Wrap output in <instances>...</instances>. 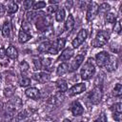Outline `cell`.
Instances as JSON below:
<instances>
[{"instance_id": "cell-34", "label": "cell", "mask_w": 122, "mask_h": 122, "mask_svg": "<svg viewBox=\"0 0 122 122\" xmlns=\"http://www.w3.org/2000/svg\"><path fill=\"white\" fill-rule=\"evenodd\" d=\"M45 7H46V2H44V1H39V2L33 3V5H32L33 10H40L42 8H45Z\"/></svg>"}, {"instance_id": "cell-43", "label": "cell", "mask_w": 122, "mask_h": 122, "mask_svg": "<svg viewBox=\"0 0 122 122\" xmlns=\"http://www.w3.org/2000/svg\"><path fill=\"white\" fill-rule=\"evenodd\" d=\"M5 56H7L6 55V51H5L4 48H1L0 49V59H3Z\"/></svg>"}, {"instance_id": "cell-26", "label": "cell", "mask_w": 122, "mask_h": 122, "mask_svg": "<svg viewBox=\"0 0 122 122\" xmlns=\"http://www.w3.org/2000/svg\"><path fill=\"white\" fill-rule=\"evenodd\" d=\"M65 10L64 9H59L57 11H56V15H55V19L56 21L58 22H62L65 18Z\"/></svg>"}, {"instance_id": "cell-31", "label": "cell", "mask_w": 122, "mask_h": 122, "mask_svg": "<svg viewBox=\"0 0 122 122\" xmlns=\"http://www.w3.org/2000/svg\"><path fill=\"white\" fill-rule=\"evenodd\" d=\"M105 19L108 23H115L116 21V17L113 13L112 12H109V13H106V16H105Z\"/></svg>"}, {"instance_id": "cell-47", "label": "cell", "mask_w": 122, "mask_h": 122, "mask_svg": "<svg viewBox=\"0 0 122 122\" xmlns=\"http://www.w3.org/2000/svg\"><path fill=\"white\" fill-rule=\"evenodd\" d=\"M57 3H58V1H52V0L50 1V4H57Z\"/></svg>"}, {"instance_id": "cell-20", "label": "cell", "mask_w": 122, "mask_h": 122, "mask_svg": "<svg viewBox=\"0 0 122 122\" xmlns=\"http://www.w3.org/2000/svg\"><path fill=\"white\" fill-rule=\"evenodd\" d=\"M68 71H69V65H68L67 63H61V64L57 67V69H56V73H57V75H59V76L65 74V73L68 72Z\"/></svg>"}, {"instance_id": "cell-29", "label": "cell", "mask_w": 122, "mask_h": 122, "mask_svg": "<svg viewBox=\"0 0 122 122\" xmlns=\"http://www.w3.org/2000/svg\"><path fill=\"white\" fill-rule=\"evenodd\" d=\"M111 6L108 3H102L99 7H98V11L102 12V13H107V11L110 10Z\"/></svg>"}, {"instance_id": "cell-33", "label": "cell", "mask_w": 122, "mask_h": 122, "mask_svg": "<svg viewBox=\"0 0 122 122\" xmlns=\"http://www.w3.org/2000/svg\"><path fill=\"white\" fill-rule=\"evenodd\" d=\"M111 110H112L113 112H122V104H121L120 102L115 103V104H113V105L112 106Z\"/></svg>"}, {"instance_id": "cell-44", "label": "cell", "mask_w": 122, "mask_h": 122, "mask_svg": "<svg viewBox=\"0 0 122 122\" xmlns=\"http://www.w3.org/2000/svg\"><path fill=\"white\" fill-rule=\"evenodd\" d=\"M5 13V7L2 3H0V16H2Z\"/></svg>"}, {"instance_id": "cell-48", "label": "cell", "mask_w": 122, "mask_h": 122, "mask_svg": "<svg viewBox=\"0 0 122 122\" xmlns=\"http://www.w3.org/2000/svg\"><path fill=\"white\" fill-rule=\"evenodd\" d=\"M63 122H71V121L70 119H64V120H63Z\"/></svg>"}, {"instance_id": "cell-41", "label": "cell", "mask_w": 122, "mask_h": 122, "mask_svg": "<svg viewBox=\"0 0 122 122\" xmlns=\"http://www.w3.org/2000/svg\"><path fill=\"white\" fill-rule=\"evenodd\" d=\"M113 30H114L115 32H117L118 34L121 32V24H120V22H119V21H117V22H115V23H114Z\"/></svg>"}, {"instance_id": "cell-16", "label": "cell", "mask_w": 122, "mask_h": 122, "mask_svg": "<svg viewBox=\"0 0 122 122\" xmlns=\"http://www.w3.org/2000/svg\"><path fill=\"white\" fill-rule=\"evenodd\" d=\"M29 112L27 110H23L21 112H19L17 114H15L14 116V119H13V122H23L25 119L28 118L29 116Z\"/></svg>"}, {"instance_id": "cell-2", "label": "cell", "mask_w": 122, "mask_h": 122, "mask_svg": "<svg viewBox=\"0 0 122 122\" xmlns=\"http://www.w3.org/2000/svg\"><path fill=\"white\" fill-rule=\"evenodd\" d=\"M94 72H95V67L92 63V59L89 58L81 70V78L83 80H89L93 76Z\"/></svg>"}, {"instance_id": "cell-1", "label": "cell", "mask_w": 122, "mask_h": 122, "mask_svg": "<svg viewBox=\"0 0 122 122\" xmlns=\"http://www.w3.org/2000/svg\"><path fill=\"white\" fill-rule=\"evenodd\" d=\"M22 108V100L18 96H12L6 105L5 115H9L10 118L13 117V115Z\"/></svg>"}, {"instance_id": "cell-50", "label": "cell", "mask_w": 122, "mask_h": 122, "mask_svg": "<svg viewBox=\"0 0 122 122\" xmlns=\"http://www.w3.org/2000/svg\"><path fill=\"white\" fill-rule=\"evenodd\" d=\"M1 110H2V108H1V107H0V112H1Z\"/></svg>"}, {"instance_id": "cell-39", "label": "cell", "mask_w": 122, "mask_h": 122, "mask_svg": "<svg viewBox=\"0 0 122 122\" xmlns=\"http://www.w3.org/2000/svg\"><path fill=\"white\" fill-rule=\"evenodd\" d=\"M94 122H107V116H106V114H105L104 112H102V113L94 120Z\"/></svg>"}, {"instance_id": "cell-23", "label": "cell", "mask_w": 122, "mask_h": 122, "mask_svg": "<svg viewBox=\"0 0 122 122\" xmlns=\"http://www.w3.org/2000/svg\"><path fill=\"white\" fill-rule=\"evenodd\" d=\"M7 10H8L9 13H15V12L18 10V5H17L14 1H10V2H9V4H8Z\"/></svg>"}, {"instance_id": "cell-25", "label": "cell", "mask_w": 122, "mask_h": 122, "mask_svg": "<svg viewBox=\"0 0 122 122\" xmlns=\"http://www.w3.org/2000/svg\"><path fill=\"white\" fill-rule=\"evenodd\" d=\"M51 43H50L49 41H46V42H43L40 44V46L38 47V51H41V52H47L51 47Z\"/></svg>"}, {"instance_id": "cell-24", "label": "cell", "mask_w": 122, "mask_h": 122, "mask_svg": "<svg viewBox=\"0 0 122 122\" xmlns=\"http://www.w3.org/2000/svg\"><path fill=\"white\" fill-rule=\"evenodd\" d=\"M14 92H15V88L13 86H10V85L7 88H5V90H4V95L6 97H11V96H13Z\"/></svg>"}, {"instance_id": "cell-27", "label": "cell", "mask_w": 122, "mask_h": 122, "mask_svg": "<svg viewBox=\"0 0 122 122\" xmlns=\"http://www.w3.org/2000/svg\"><path fill=\"white\" fill-rule=\"evenodd\" d=\"M112 93L114 96H120L122 94V86L120 83H117L114 88H113V91H112Z\"/></svg>"}, {"instance_id": "cell-38", "label": "cell", "mask_w": 122, "mask_h": 122, "mask_svg": "<svg viewBox=\"0 0 122 122\" xmlns=\"http://www.w3.org/2000/svg\"><path fill=\"white\" fill-rule=\"evenodd\" d=\"M32 5H33V2L31 0H27V1H24L23 2V6H24V9L25 10H30L32 8Z\"/></svg>"}, {"instance_id": "cell-15", "label": "cell", "mask_w": 122, "mask_h": 122, "mask_svg": "<svg viewBox=\"0 0 122 122\" xmlns=\"http://www.w3.org/2000/svg\"><path fill=\"white\" fill-rule=\"evenodd\" d=\"M25 93H26V95H27L28 97H30V98H31V99H37V98H39V96H40V92H39V90H38L37 88H34V87H31V88L27 89L26 92H25Z\"/></svg>"}, {"instance_id": "cell-10", "label": "cell", "mask_w": 122, "mask_h": 122, "mask_svg": "<svg viewBox=\"0 0 122 122\" xmlns=\"http://www.w3.org/2000/svg\"><path fill=\"white\" fill-rule=\"evenodd\" d=\"M85 90H86V85L84 83H78L76 85H73L68 91V93L70 96H73V95H76V94H79V93L85 92Z\"/></svg>"}, {"instance_id": "cell-22", "label": "cell", "mask_w": 122, "mask_h": 122, "mask_svg": "<svg viewBox=\"0 0 122 122\" xmlns=\"http://www.w3.org/2000/svg\"><path fill=\"white\" fill-rule=\"evenodd\" d=\"M56 87L59 91V92L63 93L65 92L68 91V85H67V82L64 80V79H60L56 82Z\"/></svg>"}, {"instance_id": "cell-32", "label": "cell", "mask_w": 122, "mask_h": 122, "mask_svg": "<svg viewBox=\"0 0 122 122\" xmlns=\"http://www.w3.org/2000/svg\"><path fill=\"white\" fill-rule=\"evenodd\" d=\"M30 84V79L28 78V77L23 76V77L19 80V85H20L21 87H27V86H29Z\"/></svg>"}, {"instance_id": "cell-6", "label": "cell", "mask_w": 122, "mask_h": 122, "mask_svg": "<svg viewBox=\"0 0 122 122\" xmlns=\"http://www.w3.org/2000/svg\"><path fill=\"white\" fill-rule=\"evenodd\" d=\"M111 59V56L110 54L107 52V51H100L96 54L95 56V60H96V64L101 67V68H104L108 65L109 61Z\"/></svg>"}, {"instance_id": "cell-7", "label": "cell", "mask_w": 122, "mask_h": 122, "mask_svg": "<svg viewBox=\"0 0 122 122\" xmlns=\"http://www.w3.org/2000/svg\"><path fill=\"white\" fill-rule=\"evenodd\" d=\"M87 36H88V32H87L86 30L83 29V30H79V32L77 33L76 37L72 40V47L73 48H78L82 43H84V41L86 40Z\"/></svg>"}, {"instance_id": "cell-14", "label": "cell", "mask_w": 122, "mask_h": 122, "mask_svg": "<svg viewBox=\"0 0 122 122\" xmlns=\"http://www.w3.org/2000/svg\"><path fill=\"white\" fill-rule=\"evenodd\" d=\"M63 99H64L63 94H62L61 92H59V93H56V94H55L54 96H52L51 98H50V100L48 101V104L51 105V107H55V106L59 105V104L63 101Z\"/></svg>"}, {"instance_id": "cell-11", "label": "cell", "mask_w": 122, "mask_h": 122, "mask_svg": "<svg viewBox=\"0 0 122 122\" xmlns=\"http://www.w3.org/2000/svg\"><path fill=\"white\" fill-rule=\"evenodd\" d=\"M32 78L39 83H46L50 80V73L46 71H40L32 74Z\"/></svg>"}, {"instance_id": "cell-12", "label": "cell", "mask_w": 122, "mask_h": 122, "mask_svg": "<svg viewBox=\"0 0 122 122\" xmlns=\"http://www.w3.org/2000/svg\"><path fill=\"white\" fill-rule=\"evenodd\" d=\"M71 112L72 115L79 116L84 112V109L79 101H74L71 106Z\"/></svg>"}, {"instance_id": "cell-36", "label": "cell", "mask_w": 122, "mask_h": 122, "mask_svg": "<svg viewBox=\"0 0 122 122\" xmlns=\"http://www.w3.org/2000/svg\"><path fill=\"white\" fill-rule=\"evenodd\" d=\"M33 64H34V66H35V68L37 70H41L42 69V63H41V59L40 58L34 57L33 58Z\"/></svg>"}, {"instance_id": "cell-17", "label": "cell", "mask_w": 122, "mask_h": 122, "mask_svg": "<svg viewBox=\"0 0 122 122\" xmlns=\"http://www.w3.org/2000/svg\"><path fill=\"white\" fill-rule=\"evenodd\" d=\"M6 55L11 59H16L18 56V51L15 49V47L13 46H10L7 50H6Z\"/></svg>"}, {"instance_id": "cell-13", "label": "cell", "mask_w": 122, "mask_h": 122, "mask_svg": "<svg viewBox=\"0 0 122 122\" xmlns=\"http://www.w3.org/2000/svg\"><path fill=\"white\" fill-rule=\"evenodd\" d=\"M73 53H74V51H73L72 49L67 48V49H65V50L61 52L60 56L58 57V61H63V62H64V61H68V60H70V59L72 57Z\"/></svg>"}, {"instance_id": "cell-49", "label": "cell", "mask_w": 122, "mask_h": 122, "mask_svg": "<svg viewBox=\"0 0 122 122\" xmlns=\"http://www.w3.org/2000/svg\"><path fill=\"white\" fill-rule=\"evenodd\" d=\"M1 80H2V76H1V73H0V83H1Z\"/></svg>"}, {"instance_id": "cell-9", "label": "cell", "mask_w": 122, "mask_h": 122, "mask_svg": "<svg viewBox=\"0 0 122 122\" xmlns=\"http://www.w3.org/2000/svg\"><path fill=\"white\" fill-rule=\"evenodd\" d=\"M84 61V54H77L73 60L71 61V63L69 65V71H76L80 65L82 64V62Z\"/></svg>"}, {"instance_id": "cell-35", "label": "cell", "mask_w": 122, "mask_h": 122, "mask_svg": "<svg viewBox=\"0 0 122 122\" xmlns=\"http://www.w3.org/2000/svg\"><path fill=\"white\" fill-rule=\"evenodd\" d=\"M19 67H20V70L22 71V72H27L30 69L29 67V64L26 62V61H22L20 64H19Z\"/></svg>"}, {"instance_id": "cell-4", "label": "cell", "mask_w": 122, "mask_h": 122, "mask_svg": "<svg viewBox=\"0 0 122 122\" xmlns=\"http://www.w3.org/2000/svg\"><path fill=\"white\" fill-rule=\"evenodd\" d=\"M102 96H103V92H102L101 87L96 86L92 89V91L89 94V99H90V102L92 104L97 105V104L100 103V101L102 99Z\"/></svg>"}, {"instance_id": "cell-46", "label": "cell", "mask_w": 122, "mask_h": 122, "mask_svg": "<svg viewBox=\"0 0 122 122\" xmlns=\"http://www.w3.org/2000/svg\"><path fill=\"white\" fill-rule=\"evenodd\" d=\"M87 118H83V119H79V120H76L75 122H87Z\"/></svg>"}, {"instance_id": "cell-42", "label": "cell", "mask_w": 122, "mask_h": 122, "mask_svg": "<svg viewBox=\"0 0 122 122\" xmlns=\"http://www.w3.org/2000/svg\"><path fill=\"white\" fill-rule=\"evenodd\" d=\"M112 117H113V119H114L115 121L120 122V121H121V112H113Z\"/></svg>"}, {"instance_id": "cell-5", "label": "cell", "mask_w": 122, "mask_h": 122, "mask_svg": "<svg viewBox=\"0 0 122 122\" xmlns=\"http://www.w3.org/2000/svg\"><path fill=\"white\" fill-rule=\"evenodd\" d=\"M65 43H66V40L64 38H59L57 40H55L53 43H51L49 51H47V53H50V54H56L59 51H61L64 46H65Z\"/></svg>"}, {"instance_id": "cell-28", "label": "cell", "mask_w": 122, "mask_h": 122, "mask_svg": "<svg viewBox=\"0 0 122 122\" xmlns=\"http://www.w3.org/2000/svg\"><path fill=\"white\" fill-rule=\"evenodd\" d=\"M38 16H39V13H35L34 11H28L27 14H26L27 20H28L29 22H31V21H33L34 19H37Z\"/></svg>"}, {"instance_id": "cell-30", "label": "cell", "mask_w": 122, "mask_h": 122, "mask_svg": "<svg viewBox=\"0 0 122 122\" xmlns=\"http://www.w3.org/2000/svg\"><path fill=\"white\" fill-rule=\"evenodd\" d=\"M116 66H117V61H116V59L114 58V60H111L110 59V61H109V63H108V65L106 66V68H108V71H113V70H115L116 69Z\"/></svg>"}, {"instance_id": "cell-3", "label": "cell", "mask_w": 122, "mask_h": 122, "mask_svg": "<svg viewBox=\"0 0 122 122\" xmlns=\"http://www.w3.org/2000/svg\"><path fill=\"white\" fill-rule=\"evenodd\" d=\"M109 38H110V34L108 31L106 30H100L95 38L92 41V45L95 48H100V47H103L104 45H106L109 41Z\"/></svg>"}, {"instance_id": "cell-8", "label": "cell", "mask_w": 122, "mask_h": 122, "mask_svg": "<svg viewBox=\"0 0 122 122\" xmlns=\"http://www.w3.org/2000/svg\"><path fill=\"white\" fill-rule=\"evenodd\" d=\"M97 12H98V5L95 2L90 3V5L88 6V10H87V15H86L87 20L92 21L97 14Z\"/></svg>"}, {"instance_id": "cell-21", "label": "cell", "mask_w": 122, "mask_h": 122, "mask_svg": "<svg viewBox=\"0 0 122 122\" xmlns=\"http://www.w3.org/2000/svg\"><path fill=\"white\" fill-rule=\"evenodd\" d=\"M30 39V35L27 31H24L23 30H21L19 31V33H18V40H19L20 43H26Z\"/></svg>"}, {"instance_id": "cell-37", "label": "cell", "mask_w": 122, "mask_h": 122, "mask_svg": "<svg viewBox=\"0 0 122 122\" xmlns=\"http://www.w3.org/2000/svg\"><path fill=\"white\" fill-rule=\"evenodd\" d=\"M41 63H42V68H43V67L48 68V67H50V66L52 64V60H51V58H46V59H42Z\"/></svg>"}, {"instance_id": "cell-45", "label": "cell", "mask_w": 122, "mask_h": 122, "mask_svg": "<svg viewBox=\"0 0 122 122\" xmlns=\"http://www.w3.org/2000/svg\"><path fill=\"white\" fill-rule=\"evenodd\" d=\"M65 4H66V6H67V9H68V10H70V9L71 8L72 2H71V1H67V2L65 3Z\"/></svg>"}, {"instance_id": "cell-18", "label": "cell", "mask_w": 122, "mask_h": 122, "mask_svg": "<svg viewBox=\"0 0 122 122\" xmlns=\"http://www.w3.org/2000/svg\"><path fill=\"white\" fill-rule=\"evenodd\" d=\"M73 27H74V18L71 14H69L66 20V23H65V28L69 32H71L73 30Z\"/></svg>"}, {"instance_id": "cell-19", "label": "cell", "mask_w": 122, "mask_h": 122, "mask_svg": "<svg viewBox=\"0 0 122 122\" xmlns=\"http://www.w3.org/2000/svg\"><path fill=\"white\" fill-rule=\"evenodd\" d=\"M10 30H11L10 23L9 21H6L3 24V27H2V35L4 37H9L10 34Z\"/></svg>"}, {"instance_id": "cell-40", "label": "cell", "mask_w": 122, "mask_h": 122, "mask_svg": "<svg viewBox=\"0 0 122 122\" xmlns=\"http://www.w3.org/2000/svg\"><path fill=\"white\" fill-rule=\"evenodd\" d=\"M58 10V7L56 5H53V6H50L47 8V11L49 13H53V12H56Z\"/></svg>"}]
</instances>
